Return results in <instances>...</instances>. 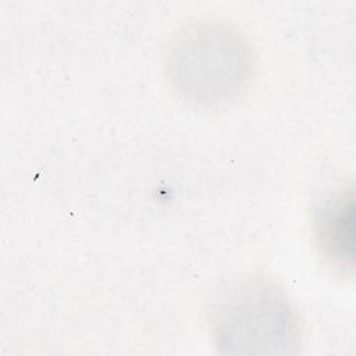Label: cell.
<instances>
[{"instance_id": "3", "label": "cell", "mask_w": 356, "mask_h": 356, "mask_svg": "<svg viewBox=\"0 0 356 356\" xmlns=\"http://www.w3.org/2000/svg\"><path fill=\"white\" fill-rule=\"evenodd\" d=\"M353 196L341 193L328 200L316 217V235L323 252L338 264L353 260Z\"/></svg>"}, {"instance_id": "2", "label": "cell", "mask_w": 356, "mask_h": 356, "mask_svg": "<svg viewBox=\"0 0 356 356\" xmlns=\"http://www.w3.org/2000/svg\"><path fill=\"white\" fill-rule=\"evenodd\" d=\"M292 318L286 303L266 288H256L241 295L221 314V335L236 337L238 343L266 345L261 334L280 345V339L291 332ZM268 345V343H267Z\"/></svg>"}, {"instance_id": "1", "label": "cell", "mask_w": 356, "mask_h": 356, "mask_svg": "<svg viewBox=\"0 0 356 356\" xmlns=\"http://www.w3.org/2000/svg\"><path fill=\"white\" fill-rule=\"evenodd\" d=\"M181 44L172 68L184 90L195 92L200 99H213L235 88L236 74L243 71L245 64L242 47L231 35L195 32Z\"/></svg>"}]
</instances>
